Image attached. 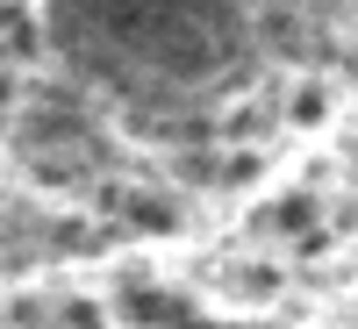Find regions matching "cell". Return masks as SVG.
Instances as JSON below:
<instances>
[{
    "label": "cell",
    "instance_id": "cell-1",
    "mask_svg": "<svg viewBox=\"0 0 358 329\" xmlns=\"http://www.w3.org/2000/svg\"><path fill=\"white\" fill-rule=\"evenodd\" d=\"M122 308H129V315H172V322H187V315H194V301H179V293H151V286L122 293Z\"/></svg>",
    "mask_w": 358,
    "mask_h": 329
},
{
    "label": "cell",
    "instance_id": "cell-2",
    "mask_svg": "<svg viewBox=\"0 0 358 329\" xmlns=\"http://www.w3.org/2000/svg\"><path fill=\"white\" fill-rule=\"evenodd\" d=\"M0 108H8V79H0Z\"/></svg>",
    "mask_w": 358,
    "mask_h": 329
}]
</instances>
